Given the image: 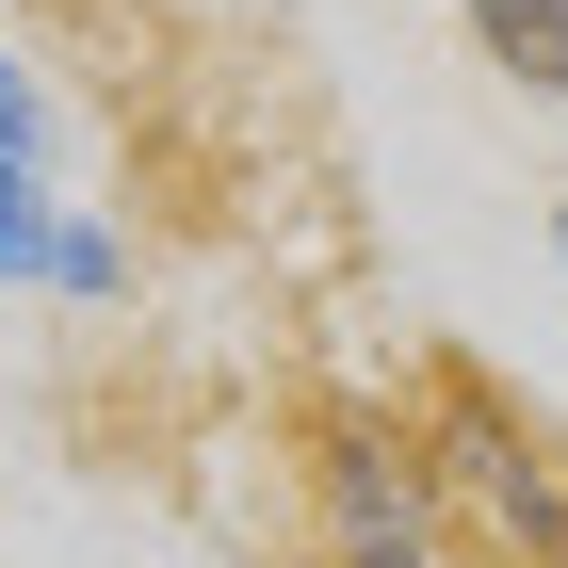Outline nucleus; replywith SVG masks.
<instances>
[{
  "instance_id": "1",
  "label": "nucleus",
  "mask_w": 568,
  "mask_h": 568,
  "mask_svg": "<svg viewBox=\"0 0 568 568\" xmlns=\"http://www.w3.org/2000/svg\"><path fill=\"white\" fill-rule=\"evenodd\" d=\"M423 455H438V504H455V552H487V568H552L568 552V438L536 406H504L487 374H438Z\"/></svg>"
},
{
  "instance_id": "2",
  "label": "nucleus",
  "mask_w": 568,
  "mask_h": 568,
  "mask_svg": "<svg viewBox=\"0 0 568 568\" xmlns=\"http://www.w3.org/2000/svg\"><path fill=\"white\" fill-rule=\"evenodd\" d=\"M308 552L325 568H438L455 552V504H438L423 423H342L308 455Z\"/></svg>"
},
{
  "instance_id": "3",
  "label": "nucleus",
  "mask_w": 568,
  "mask_h": 568,
  "mask_svg": "<svg viewBox=\"0 0 568 568\" xmlns=\"http://www.w3.org/2000/svg\"><path fill=\"white\" fill-rule=\"evenodd\" d=\"M455 17H471V49L520 98H568V0H455Z\"/></svg>"
},
{
  "instance_id": "4",
  "label": "nucleus",
  "mask_w": 568,
  "mask_h": 568,
  "mask_svg": "<svg viewBox=\"0 0 568 568\" xmlns=\"http://www.w3.org/2000/svg\"><path fill=\"white\" fill-rule=\"evenodd\" d=\"M49 293H65V308H114V293H131V227L65 195V227H49Z\"/></svg>"
},
{
  "instance_id": "5",
  "label": "nucleus",
  "mask_w": 568,
  "mask_h": 568,
  "mask_svg": "<svg viewBox=\"0 0 568 568\" xmlns=\"http://www.w3.org/2000/svg\"><path fill=\"white\" fill-rule=\"evenodd\" d=\"M0 179H65V114H49L33 49H0Z\"/></svg>"
},
{
  "instance_id": "6",
  "label": "nucleus",
  "mask_w": 568,
  "mask_h": 568,
  "mask_svg": "<svg viewBox=\"0 0 568 568\" xmlns=\"http://www.w3.org/2000/svg\"><path fill=\"white\" fill-rule=\"evenodd\" d=\"M49 227H65V195L49 179H0V293H49Z\"/></svg>"
},
{
  "instance_id": "7",
  "label": "nucleus",
  "mask_w": 568,
  "mask_h": 568,
  "mask_svg": "<svg viewBox=\"0 0 568 568\" xmlns=\"http://www.w3.org/2000/svg\"><path fill=\"white\" fill-rule=\"evenodd\" d=\"M552 276H568V195H552Z\"/></svg>"
},
{
  "instance_id": "8",
  "label": "nucleus",
  "mask_w": 568,
  "mask_h": 568,
  "mask_svg": "<svg viewBox=\"0 0 568 568\" xmlns=\"http://www.w3.org/2000/svg\"><path fill=\"white\" fill-rule=\"evenodd\" d=\"M438 568H487V552H438Z\"/></svg>"
},
{
  "instance_id": "9",
  "label": "nucleus",
  "mask_w": 568,
  "mask_h": 568,
  "mask_svg": "<svg viewBox=\"0 0 568 568\" xmlns=\"http://www.w3.org/2000/svg\"><path fill=\"white\" fill-rule=\"evenodd\" d=\"M552 568H568V552H552Z\"/></svg>"
}]
</instances>
